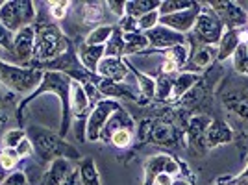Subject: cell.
<instances>
[{
  "instance_id": "obj_1",
  "label": "cell",
  "mask_w": 248,
  "mask_h": 185,
  "mask_svg": "<svg viewBox=\"0 0 248 185\" xmlns=\"http://www.w3.org/2000/svg\"><path fill=\"white\" fill-rule=\"evenodd\" d=\"M71 83L73 78H69L67 74L63 72H52L46 71L43 76V82L39 83V87L31 92L30 96H26V100H22L21 106L17 108V113L21 119L22 109L35 100V96L45 94V92H52V94H58L60 96V102H62V123H60V135L65 137L69 132V124H71Z\"/></svg>"
},
{
  "instance_id": "obj_2",
  "label": "cell",
  "mask_w": 248,
  "mask_h": 185,
  "mask_svg": "<svg viewBox=\"0 0 248 185\" xmlns=\"http://www.w3.org/2000/svg\"><path fill=\"white\" fill-rule=\"evenodd\" d=\"M26 137L31 141L33 146V154L37 155L39 163H48L50 165L54 159H80V152L74 148L73 144L65 141V137L60 134L48 132L39 126H30Z\"/></svg>"
},
{
  "instance_id": "obj_3",
  "label": "cell",
  "mask_w": 248,
  "mask_h": 185,
  "mask_svg": "<svg viewBox=\"0 0 248 185\" xmlns=\"http://www.w3.org/2000/svg\"><path fill=\"white\" fill-rule=\"evenodd\" d=\"M31 26L35 30L33 63L50 62L54 58L62 56L63 52L69 48L71 39L67 35H63L62 30L58 28V24L46 21V19H37Z\"/></svg>"
},
{
  "instance_id": "obj_4",
  "label": "cell",
  "mask_w": 248,
  "mask_h": 185,
  "mask_svg": "<svg viewBox=\"0 0 248 185\" xmlns=\"http://www.w3.org/2000/svg\"><path fill=\"white\" fill-rule=\"evenodd\" d=\"M43 76H45L43 71L30 69V67H19V65L0 60V83L8 91L30 96L43 82Z\"/></svg>"
},
{
  "instance_id": "obj_5",
  "label": "cell",
  "mask_w": 248,
  "mask_h": 185,
  "mask_svg": "<svg viewBox=\"0 0 248 185\" xmlns=\"http://www.w3.org/2000/svg\"><path fill=\"white\" fill-rule=\"evenodd\" d=\"M139 141L150 143L154 146H170L178 148L180 143L186 139V132L176 130L174 124L167 123V121H150L145 119L139 126Z\"/></svg>"
},
{
  "instance_id": "obj_6",
  "label": "cell",
  "mask_w": 248,
  "mask_h": 185,
  "mask_svg": "<svg viewBox=\"0 0 248 185\" xmlns=\"http://www.w3.org/2000/svg\"><path fill=\"white\" fill-rule=\"evenodd\" d=\"M35 22V6L33 2H17L10 0L0 6V24L13 33L28 28Z\"/></svg>"
},
{
  "instance_id": "obj_7",
  "label": "cell",
  "mask_w": 248,
  "mask_h": 185,
  "mask_svg": "<svg viewBox=\"0 0 248 185\" xmlns=\"http://www.w3.org/2000/svg\"><path fill=\"white\" fill-rule=\"evenodd\" d=\"M191 33L195 35V39L202 46H215V45H218L222 33H224V26H222V22L218 21L217 15L213 13V10L209 6L204 10V4H202V11H200L197 22H195V28H193Z\"/></svg>"
},
{
  "instance_id": "obj_8",
  "label": "cell",
  "mask_w": 248,
  "mask_h": 185,
  "mask_svg": "<svg viewBox=\"0 0 248 185\" xmlns=\"http://www.w3.org/2000/svg\"><path fill=\"white\" fill-rule=\"evenodd\" d=\"M121 109V104L111 98H104L91 109V113L87 117V124H85V139L87 141H100V134H102L104 126L108 123V119L111 115Z\"/></svg>"
},
{
  "instance_id": "obj_9",
  "label": "cell",
  "mask_w": 248,
  "mask_h": 185,
  "mask_svg": "<svg viewBox=\"0 0 248 185\" xmlns=\"http://www.w3.org/2000/svg\"><path fill=\"white\" fill-rule=\"evenodd\" d=\"M186 169V165L180 163L176 157L169 154H157L148 157L145 163V182L143 185H154L155 178L159 174L176 176Z\"/></svg>"
},
{
  "instance_id": "obj_10",
  "label": "cell",
  "mask_w": 248,
  "mask_h": 185,
  "mask_svg": "<svg viewBox=\"0 0 248 185\" xmlns=\"http://www.w3.org/2000/svg\"><path fill=\"white\" fill-rule=\"evenodd\" d=\"M207 6L213 10L226 30H241L247 26L248 13L237 2H209Z\"/></svg>"
},
{
  "instance_id": "obj_11",
  "label": "cell",
  "mask_w": 248,
  "mask_h": 185,
  "mask_svg": "<svg viewBox=\"0 0 248 185\" xmlns=\"http://www.w3.org/2000/svg\"><path fill=\"white\" fill-rule=\"evenodd\" d=\"M200 11H202V4L195 2V6L186 11H178V13H172V15H161L157 24L170 28L172 31H178L182 35H187L195 28V22H197Z\"/></svg>"
},
{
  "instance_id": "obj_12",
  "label": "cell",
  "mask_w": 248,
  "mask_h": 185,
  "mask_svg": "<svg viewBox=\"0 0 248 185\" xmlns=\"http://www.w3.org/2000/svg\"><path fill=\"white\" fill-rule=\"evenodd\" d=\"M148 39V45L154 48V50L165 52L169 48H172L176 45H186V35L178 33V31H172L170 28H165L161 24L154 26L152 30L143 31Z\"/></svg>"
},
{
  "instance_id": "obj_13",
  "label": "cell",
  "mask_w": 248,
  "mask_h": 185,
  "mask_svg": "<svg viewBox=\"0 0 248 185\" xmlns=\"http://www.w3.org/2000/svg\"><path fill=\"white\" fill-rule=\"evenodd\" d=\"M33 41H35V30L33 26H28L24 30L15 33L13 39V54L17 58V62L22 63L24 67H28L33 58Z\"/></svg>"
},
{
  "instance_id": "obj_14",
  "label": "cell",
  "mask_w": 248,
  "mask_h": 185,
  "mask_svg": "<svg viewBox=\"0 0 248 185\" xmlns=\"http://www.w3.org/2000/svg\"><path fill=\"white\" fill-rule=\"evenodd\" d=\"M211 123H213V119L209 115H195L187 124L186 135L189 137V143L193 144L198 152L206 150V134Z\"/></svg>"
},
{
  "instance_id": "obj_15",
  "label": "cell",
  "mask_w": 248,
  "mask_h": 185,
  "mask_svg": "<svg viewBox=\"0 0 248 185\" xmlns=\"http://www.w3.org/2000/svg\"><path fill=\"white\" fill-rule=\"evenodd\" d=\"M215 60H217V48L215 46H198L197 50L189 52V60H187L182 71L200 74V71L207 69Z\"/></svg>"
},
{
  "instance_id": "obj_16",
  "label": "cell",
  "mask_w": 248,
  "mask_h": 185,
  "mask_svg": "<svg viewBox=\"0 0 248 185\" xmlns=\"http://www.w3.org/2000/svg\"><path fill=\"white\" fill-rule=\"evenodd\" d=\"M96 74L100 78H106V80H111V82H123L128 74V65H126V60L123 58H108L104 56L102 62L98 63V69H96Z\"/></svg>"
},
{
  "instance_id": "obj_17",
  "label": "cell",
  "mask_w": 248,
  "mask_h": 185,
  "mask_svg": "<svg viewBox=\"0 0 248 185\" xmlns=\"http://www.w3.org/2000/svg\"><path fill=\"white\" fill-rule=\"evenodd\" d=\"M134 128H135L134 119L130 117L128 111H124L123 108H121V109H117V111L108 119L102 134H100V141L106 144H109V139H111V135H113L115 132H119V130H132V132H134Z\"/></svg>"
},
{
  "instance_id": "obj_18",
  "label": "cell",
  "mask_w": 248,
  "mask_h": 185,
  "mask_svg": "<svg viewBox=\"0 0 248 185\" xmlns=\"http://www.w3.org/2000/svg\"><path fill=\"white\" fill-rule=\"evenodd\" d=\"M91 109H93V106H91L87 94H85L83 85L73 80V83H71V117L74 115L78 121H83L85 117H89Z\"/></svg>"
},
{
  "instance_id": "obj_19",
  "label": "cell",
  "mask_w": 248,
  "mask_h": 185,
  "mask_svg": "<svg viewBox=\"0 0 248 185\" xmlns=\"http://www.w3.org/2000/svg\"><path fill=\"white\" fill-rule=\"evenodd\" d=\"M96 89L98 92L102 94L104 98H111V100H121V98H126V100H137V96H135L134 92L130 91L123 82H111V80H106V78H96Z\"/></svg>"
},
{
  "instance_id": "obj_20",
  "label": "cell",
  "mask_w": 248,
  "mask_h": 185,
  "mask_svg": "<svg viewBox=\"0 0 248 185\" xmlns=\"http://www.w3.org/2000/svg\"><path fill=\"white\" fill-rule=\"evenodd\" d=\"M78 60L83 65V69L89 72L96 74V69H98V63L102 62V58L106 56V45L104 46H91L85 41L78 43Z\"/></svg>"
},
{
  "instance_id": "obj_21",
  "label": "cell",
  "mask_w": 248,
  "mask_h": 185,
  "mask_svg": "<svg viewBox=\"0 0 248 185\" xmlns=\"http://www.w3.org/2000/svg\"><path fill=\"white\" fill-rule=\"evenodd\" d=\"M71 172H73V165L69 159H63V157L54 159L48 167V170L43 174L39 185H62Z\"/></svg>"
},
{
  "instance_id": "obj_22",
  "label": "cell",
  "mask_w": 248,
  "mask_h": 185,
  "mask_svg": "<svg viewBox=\"0 0 248 185\" xmlns=\"http://www.w3.org/2000/svg\"><path fill=\"white\" fill-rule=\"evenodd\" d=\"M233 139V132L224 121L215 119L213 123L209 124L206 134V148H215L220 144H226Z\"/></svg>"
},
{
  "instance_id": "obj_23",
  "label": "cell",
  "mask_w": 248,
  "mask_h": 185,
  "mask_svg": "<svg viewBox=\"0 0 248 185\" xmlns=\"http://www.w3.org/2000/svg\"><path fill=\"white\" fill-rule=\"evenodd\" d=\"M200 82V74H195V72H178L174 78V85H172V94H170V100L169 102H178L186 96L187 92L191 91L197 83Z\"/></svg>"
},
{
  "instance_id": "obj_24",
  "label": "cell",
  "mask_w": 248,
  "mask_h": 185,
  "mask_svg": "<svg viewBox=\"0 0 248 185\" xmlns=\"http://www.w3.org/2000/svg\"><path fill=\"white\" fill-rule=\"evenodd\" d=\"M241 30H224L217 45V62H226L228 58L233 56V52L237 50L241 43Z\"/></svg>"
},
{
  "instance_id": "obj_25",
  "label": "cell",
  "mask_w": 248,
  "mask_h": 185,
  "mask_svg": "<svg viewBox=\"0 0 248 185\" xmlns=\"http://www.w3.org/2000/svg\"><path fill=\"white\" fill-rule=\"evenodd\" d=\"M126 65H128V69L134 72L135 80L139 83V92H141V96H143V100H152L155 98V80L150 76V74H145L143 71H139L137 67H134L130 60H126Z\"/></svg>"
},
{
  "instance_id": "obj_26",
  "label": "cell",
  "mask_w": 248,
  "mask_h": 185,
  "mask_svg": "<svg viewBox=\"0 0 248 185\" xmlns=\"http://www.w3.org/2000/svg\"><path fill=\"white\" fill-rule=\"evenodd\" d=\"M232 58H233V69L239 74L248 76V26L241 30V43Z\"/></svg>"
},
{
  "instance_id": "obj_27",
  "label": "cell",
  "mask_w": 248,
  "mask_h": 185,
  "mask_svg": "<svg viewBox=\"0 0 248 185\" xmlns=\"http://www.w3.org/2000/svg\"><path fill=\"white\" fill-rule=\"evenodd\" d=\"M124 39V54L126 56H134V54H141L146 50L148 46V39L143 31H130V33H123Z\"/></svg>"
},
{
  "instance_id": "obj_28",
  "label": "cell",
  "mask_w": 248,
  "mask_h": 185,
  "mask_svg": "<svg viewBox=\"0 0 248 185\" xmlns=\"http://www.w3.org/2000/svg\"><path fill=\"white\" fill-rule=\"evenodd\" d=\"M159 4L161 2H150V0H139L137 2V0H130L124 6V15H128V17H132V19L137 21V19H141L146 13L159 10Z\"/></svg>"
},
{
  "instance_id": "obj_29",
  "label": "cell",
  "mask_w": 248,
  "mask_h": 185,
  "mask_svg": "<svg viewBox=\"0 0 248 185\" xmlns=\"http://www.w3.org/2000/svg\"><path fill=\"white\" fill-rule=\"evenodd\" d=\"M224 108H226L228 111H232V113H235L237 117L241 119H245L248 121V98L247 96H243V94H239V92H230L224 96Z\"/></svg>"
},
{
  "instance_id": "obj_30",
  "label": "cell",
  "mask_w": 248,
  "mask_h": 185,
  "mask_svg": "<svg viewBox=\"0 0 248 185\" xmlns=\"http://www.w3.org/2000/svg\"><path fill=\"white\" fill-rule=\"evenodd\" d=\"M83 8V22L85 24H96L102 22L104 17L108 15V4L106 2H85Z\"/></svg>"
},
{
  "instance_id": "obj_31",
  "label": "cell",
  "mask_w": 248,
  "mask_h": 185,
  "mask_svg": "<svg viewBox=\"0 0 248 185\" xmlns=\"http://www.w3.org/2000/svg\"><path fill=\"white\" fill-rule=\"evenodd\" d=\"M80 170V180L82 185H102L100 184V174H98V169L94 165L93 157H85L82 159V163L78 167Z\"/></svg>"
},
{
  "instance_id": "obj_32",
  "label": "cell",
  "mask_w": 248,
  "mask_h": 185,
  "mask_svg": "<svg viewBox=\"0 0 248 185\" xmlns=\"http://www.w3.org/2000/svg\"><path fill=\"white\" fill-rule=\"evenodd\" d=\"M115 26H117V24H102V26H98V28H94V30L89 31L83 41L87 43V45H91V46H104L106 43L109 41Z\"/></svg>"
},
{
  "instance_id": "obj_33",
  "label": "cell",
  "mask_w": 248,
  "mask_h": 185,
  "mask_svg": "<svg viewBox=\"0 0 248 185\" xmlns=\"http://www.w3.org/2000/svg\"><path fill=\"white\" fill-rule=\"evenodd\" d=\"M174 78L176 76H170V74H157L155 78V98L154 100H159V102H167L170 100V94H172V85H174Z\"/></svg>"
},
{
  "instance_id": "obj_34",
  "label": "cell",
  "mask_w": 248,
  "mask_h": 185,
  "mask_svg": "<svg viewBox=\"0 0 248 185\" xmlns=\"http://www.w3.org/2000/svg\"><path fill=\"white\" fill-rule=\"evenodd\" d=\"M106 56L108 58H124V39L119 26H115L109 41L106 43Z\"/></svg>"
},
{
  "instance_id": "obj_35",
  "label": "cell",
  "mask_w": 248,
  "mask_h": 185,
  "mask_svg": "<svg viewBox=\"0 0 248 185\" xmlns=\"http://www.w3.org/2000/svg\"><path fill=\"white\" fill-rule=\"evenodd\" d=\"M161 58H163L165 62H170V63H174V65H178L180 71H182L184 65L187 63V60H189V50H187L186 45H176L172 48L161 52Z\"/></svg>"
},
{
  "instance_id": "obj_36",
  "label": "cell",
  "mask_w": 248,
  "mask_h": 185,
  "mask_svg": "<svg viewBox=\"0 0 248 185\" xmlns=\"http://www.w3.org/2000/svg\"><path fill=\"white\" fill-rule=\"evenodd\" d=\"M195 2H176V0H165L159 4V17L161 15H172V13H178V11H186L189 8H193Z\"/></svg>"
},
{
  "instance_id": "obj_37",
  "label": "cell",
  "mask_w": 248,
  "mask_h": 185,
  "mask_svg": "<svg viewBox=\"0 0 248 185\" xmlns=\"http://www.w3.org/2000/svg\"><path fill=\"white\" fill-rule=\"evenodd\" d=\"M22 139H26V132L24 130H21V128L8 130L6 134L2 135V144H4V148H17Z\"/></svg>"
},
{
  "instance_id": "obj_38",
  "label": "cell",
  "mask_w": 248,
  "mask_h": 185,
  "mask_svg": "<svg viewBox=\"0 0 248 185\" xmlns=\"http://www.w3.org/2000/svg\"><path fill=\"white\" fill-rule=\"evenodd\" d=\"M132 139H134V132L132 130H119L111 135L109 143L117 146V148H128L132 144Z\"/></svg>"
},
{
  "instance_id": "obj_39",
  "label": "cell",
  "mask_w": 248,
  "mask_h": 185,
  "mask_svg": "<svg viewBox=\"0 0 248 185\" xmlns=\"http://www.w3.org/2000/svg\"><path fill=\"white\" fill-rule=\"evenodd\" d=\"M157 22H159V13H157V10L150 11V13L143 15L141 19H137V30L139 31L152 30L154 26H157Z\"/></svg>"
},
{
  "instance_id": "obj_40",
  "label": "cell",
  "mask_w": 248,
  "mask_h": 185,
  "mask_svg": "<svg viewBox=\"0 0 248 185\" xmlns=\"http://www.w3.org/2000/svg\"><path fill=\"white\" fill-rule=\"evenodd\" d=\"M17 161H19V155L15 152V148H4L0 152V163L6 170H11L17 165Z\"/></svg>"
},
{
  "instance_id": "obj_41",
  "label": "cell",
  "mask_w": 248,
  "mask_h": 185,
  "mask_svg": "<svg viewBox=\"0 0 248 185\" xmlns=\"http://www.w3.org/2000/svg\"><path fill=\"white\" fill-rule=\"evenodd\" d=\"M48 8H50L52 19L62 21V19H65V15H67V10L71 8V2H63V0H60V2H50Z\"/></svg>"
},
{
  "instance_id": "obj_42",
  "label": "cell",
  "mask_w": 248,
  "mask_h": 185,
  "mask_svg": "<svg viewBox=\"0 0 248 185\" xmlns=\"http://www.w3.org/2000/svg\"><path fill=\"white\" fill-rule=\"evenodd\" d=\"M13 39H15V35H13L8 28H4V26L0 24V46L6 48V50L13 52Z\"/></svg>"
},
{
  "instance_id": "obj_43",
  "label": "cell",
  "mask_w": 248,
  "mask_h": 185,
  "mask_svg": "<svg viewBox=\"0 0 248 185\" xmlns=\"http://www.w3.org/2000/svg\"><path fill=\"white\" fill-rule=\"evenodd\" d=\"M2 185H28V180H26V174L22 170H17V172H11Z\"/></svg>"
},
{
  "instance_id": "obj_44",
  "label": "cell",
  "mask_w": 248,
  "mask_h": 185,
  "mask_svg": "<svg viewBox=\"0 0 248 185\" xmlns=\"http://www.w3.org/2000/svg\"><path fill=\"white\" fill-rule=\"evenodd\" d=\"M15 152H17V155H19V159L21 157H28V155L33 154V146H31V141L26 137V139H22L21 143H19V146L15 148Z\"/></svg>"
},
{
  "instance_id": "obj_45",
  "label": "cell",
  "mask_w": 248,
  "mask_h": 185,
  "mask_svg": "<svg viewBox=\"0 0 248 185\" xmlns=\"http://www.w3.org/2000/svg\"><path fill=\"white\" fill-rule=\"evenodd\" d=\"M108 4V10L111 11L113 15H117L119 19H123L124 17V6H126V2H115V0H111V2H106Z\"/></svg>"
},
{
  "instance_id": "obj_46",
  "label": "cell",
  "mask_w": 248,
  "mask_h": 185,
  "mask_svg": "<svg viewBox=\"0 0 248 185\" xmlns=\"http://www.w3.org/2000/svg\"><path fill=\"white\" fill-rule=\"evenodd\" d=\"M62 185H82V180H80V170H78V167H76V169H73V172L67 176V180H65Z\"/></svg>"
},
{
  "instance_id": "obj_47",
  "label": "cell",
  "mask_w": 248,
  "mask_h": 185,
  "mask_svg": "<svg viewBox=\"0 0 248 185\" xmlns=\"http://www.w3.org/2000/svg\"><path fill=\"white\" fill-rule=\"evenodd\" d=\"M172 176H169V174H159L157 178H155V182L154 185H172Z\"/></svg>"
},
{
  "instance_id": "obj_48",
  "label": "cell",
  "mask_w": 248,
  "mask_h": 185,
  "mask_svg": "<svg viewBox=\"0 0 248 185\" xmlns=\"http://www.w3.org/2000/svg\"><path fill=\"white\" fill-rule=\"evenodd\" d=\"M6 178H8V176H6V169H4L2 163H0V185L6 182Z\"/></svg>"
},
{
  "instance_id": "obj_49",
  "label": "cell",
  "mask_w": 248,
  "mask_h": 185,
  "mask_svg": "<svg viewBox=\"0 0 248 185\" xmlns=\"http://www.w3.org/2000/svg\"><path fill=\"white\" fill-rule=\"evenodd\" d=\"M172 185H191V184L186 182V180H176V182H172Z\"/></svg>"
},
{
  "instance_id": "obj_50",
  "label": "cell",
  "mask_w": 248,
  "mask_h": 185,
  "mask_svg": "<svg viewBox=\"0 0 248 185\" xmlns=\"http://www.w3.org/2000/svg\"><path fill=\"white\" fill-rule=\"evenodd\" d=\"M2 4H4V2H0V6H2Z\"/></svg>"
},
{
  "instance_id": "obj_51",
  "label": "cell",
  "mask_w": 248,
  "mask_h": 185,
  "mask_svg": "<svg viewBox=\"0 0 248 185\" xmlns=\"http://www.w3.org/2000/svg\"><path fill=\"white\" fill-rule=\"evenodd\" d=\"M247 26H248V21H247Z\"/></svg>"
}]
</instances>
